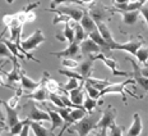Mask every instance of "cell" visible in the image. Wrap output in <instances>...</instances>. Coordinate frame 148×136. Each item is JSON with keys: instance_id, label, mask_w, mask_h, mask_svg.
<instances>
[{"instance_id": "6da1fadb", "label": "cell", "mask_w": 148, "mask_h": 136, "mask_svg": "<svg viewBox=\"0 0 148 136\" xmlns=\"http://www.w3.org/2000/svg\"><path fill=\"white\" fill-rule=\"evenodd\" d=\"M98 121H100V117L89 113V116L83 117L82 119H79L78 122H75L74 125L70 126V130H68V131L77 132L79 136H88L91 134L92 130H95L97 127Z\"/></svg>"}, {"instance_id": "7a4b0ae2", "label": "cell", "mask_w": 148, "mask_h": 136, "mask_svg": "<svg viewBox=\"0 0 148 136\" xmlns=\"http://www.w3.org/2000/svg\"><path fill=\"white\" fill-rule=\"evenodd\" d=\"M24 110H26V118L29 121H36V122H41V121H51L50 114L46 110H40L36 107V104L32 101H28L27 104H24Z\"/></svg>"}, {"instance_id": "3957f363", "label": "cell", "mask_w": 148, "mask_h": 136, "mask_svg": "<svg viewBox=\"0 0 148 136\" xmlns=\"http://www.w3.org/2000/svg\"><path fill=\"white\" fill-rule=\"evenodd\" d=\"M130 83H135V80L134 78H128L126 81L119 82V83H111L110 82L109 85L103 89V90H101V96H103V95H106V94H121L124 104H128V103H126L125 90H128V89H126V86L130 85Z\"/></svg>"}, {"instance_id": "277c9868", "label": "cell", "mask_w": 148, "mask_h": 136, "mask_svg": "<svg viewBox=\"0 0 148 136\" xmlns=\"http://www.w3.org/2000/svg\"><path fill=\"white\" fill-rule=\"evenodd\" d=\"M47 12H54V13H60V14H65L70 19L75 21V22H79L82 19L83 14H84V10L79 7H74V5H60V7H56L54 9H46Z\"/></svg>"}, {"instance_id": "5b68a950", "label": "cell", "mask_w": 148, "mask_h": 136, "mask_svg": "<svg viewBox=\"0 0 148 136\" xmlns=\"http://www.w3.org/2000/svg\"><path fill=\"white\" fill-rule=\"evenodd\" d=\"M45 41H46V37H45L44 32H42L41 30H36L35 32L31 36H28L26 40L21 41V46H22L24 50L29 51V50H33V49H37L40 44H42V42H45Z\"/></svg>"}, {"instance_id": "8992f818", "label": "cell", "mask_w": 148, "mask_h": 136, "mask_svg": "<svg viewBox=\"0 0 148 136\" xmlns=\"http://www.w3.org/2000/svg\"><path fill=\"white\" fill-rule=\"evenodd\" d=\"M144 44V40L142 37H138V39H132L129 40L128 42H124V44H120V42H116L115 46L112 48V50H124V51H128L129 54L134 55L137 54V51L143 46Z\"/></svg>"}, {"instance_id": "52a82bcc", "label": "cell", "mask_w": 148, "mask_h": 136, "mask_svg": "<svg viewBox=\"0 0 148 136\" xmlns=\"http://www.w3.org/2000/svg\"><path fill=\"white\" fill-rule=\"evenodd\" d=\"M115 119H116V109L112 108L111 105H109L102 112V114H101L100 121H98L96 128H100V130L110 128L111 126L115 123Z\"/></svg>"}, {"instance_id": "ba28073f", "label": "cell", "mask_w": 148, "mask_h": 136, "mask_svg": "<svg viewBox=\"0 0 148 136\" xmlns=\"http://www.w3.org/2000/svg\"><path fill=\"white\" fill-rule=\"evenodd\" d=\"M92 58H93L95 60H96V59L102 60L103 63L106 64V67H109V68H110V71L112 72V75H114V76H125V77L132 76L130 73L125 72V71H120V69H119V67H118V62H116L115 59H112V58H109V57H106V55H103V54L92 55Z\"/></svg>"}, {"instance_id": "9c48e42d", "label": "cell", "mask_w": 148, "mask_h": 136, "mask_svg": "<svg viewBox=\"0 0 148 136\" xmlns=\"http://www.w3.org/2000/svg\"><path fill=\"white\" fill-rule=\"evenodd\" d=\"M88 13L92 18L95 19V22H106V19H110L111 15L107 13V10L105 9L103 7H101L100 4H93L89 5V9H88Z\"/></svg>"}, {"instance_id": "30bf717a", "label": "cell", "mask_w": 148, "mask_h": 136, "mask_svg": "<svg viewBox=\"0 0 148 136\" xmlns=\"http://www.w3.org/2000/svg\"><path fill=\"white\" fill-rule=\"evenodd\" d=\"M81 51V44L77 41L72 42L66 46L64 50H60V51H51V55H55L58 58H74L78 55V53Z\"/></svg>"}, {"instance_id": "8fae6325", "label": "cell", "mask_w": 148, "mask_h": 136, "mask_svg": "<svg viewBox=\"0 0 148 136\" xmlns=\"http://www.w3.org/2000/svg\"><path fill=\"white\" fill-rule=\"evenodd\" d=\"M100 50H101L100 46L89 37L83 40V41L81 42V51L84 57H88V55H96V54L100 53Z\"/></svg>"}, {"instance_id": "7c38bea8", "label": "cell", "mask_w": 148, "mask_h": 136, "mask_svg": "<svg viewBox=\"0 0 148 136\" xmlns=\"http://www.w3.org/2000/svg\"><path fill=\"white\" fill-rule=\"evenodd\" d=\"M83 86H84V81H81V85H79L78 87L69 91L70 100H72V103L77 107H83V101H84V98H86Z\"/></svg>"}, {"instance_id": "4fadbf2b", "label": "cell", "mask_w": 148, "mask_h": 136, "mask_svg": "<svg viewBox=\"0 0 148 136\" xmlns=\"http://www.w3.org/2000/svg\"><path fill=\"white\" fill-rule=\"evenodd\" d=\"M93 60L95 59L92 58V55H88V57L83 62H81L79 66L77 67V71L82 75V77L84 78V81L88 78V77H91V73H92V71H93Z\"/></svg>"}, {"instance_id": "5bb4252c", "label": "cell", "mask_w": 148, "mask_h": 136, "mask_svg": "<svg viewBox=\"0 0 148 136\" xmlns=\"http://www.w3.org/2000/svg\"><path fill=\"white\" fill-rule=\"evenodd\" d=\"M42 83H44V77H42L41 80H38V81H33V80H31L29 77L26 75L24 71L21 69V87L26 89V90H29V91H33V90H36L37 87H40Z\"/></svg>"}, {"instance_id": "9a60e30c", "label": "cell", "mask_w": 148, "mask_h": 136, "mask_svg": "<svg viewBox=\"0 0 148 136\" xmlns=\"http://www.w3.org/2000/svg\"><path fill=\"white\" fill-rule=\"evenodd\" d=\"M126 59L130 62L132 66H133V69H134L133 77H134L135 82H137L142 89H144L146 91H148V77H144L143 75H142V73H140V67L138 66V64L135 63L133 59H130V58H126Z\"/></svg>"}, {"instance_id": "2e32d148", "label": "cell", "mask_w": 148, "mask_h": 136, "mask_svg": "<svg viewBox=\"0 0 148 136\" xmlns=\"http://www.w3.org/2000/svg\"><path fill=\"white\" fill-rule=\"evenodd\" d=\"M3 107L5 108V112H7V118H5V122H7L8 127H13L17 122H19V117H18V109L17 108H12L7 104L5 100H1Z\"/></svg>"}, {"instance_id": "e0dca14e", "label": "cell", "mask_w": 148, "mask_h": 136, "mask_svg": "<svg viewBox=\"0 0 148 136\" xmlns=\"http://www.w3.org/2000/svg\"><path fill=\"white\" fill-rule=\"evenodd\" d=\"M142 130H143V123H142V118L139 113L133 114V122H132L130 127H129L126 136H140Z\"/></svg>"}, {"instance_id": "ac0fdd59", "label": "cell", "mask_w": 148, "mask_h": 136, "mask_svg": "<svg viewBox=\"0 0 148 136\" xmlns=\"http://www.w3.org/2000/svg\"><path fill=\"white\" fill-rule=\"evenodd\" d=\"M45 105H46V108H47V112H49V114H50V118H51V128H50V131L54 134V131L56 128H59V127H61V126L64 125V119H63V117L60 116L59 113L56 112L55 109H52V108H50L47 105L46 103H44Z\"/></svg>"}, {"instance_id": "d6986e66", "label": "cell", "mask_w": 148, "mask_h": 136, "mask_svg": "<svg viewBox=\"0 0 148 136\" xmlns=\"http://www.w3.org/2000/svg\"><path fill=\"white\" fill-rule=\"evenodd\" d=\"M116 12H119V13L121 14L123 22H124V24H126V26H134L140 17L139 9H138V10H129V12H121V10H116Z\"/></svg>"}, {"instance_id": "ffe728a7", "label": "cell", "mask_w": 148, "mask_h": 136, "mask_svg": "<svg viewBox=\"0 0 148 136\" xmlns=\"http://www.w3.org/2000/svg\"><path fill=\"white\" fill-rule=\"evenodd\" d=\"M49 95H50V92H49V90L44 86V83H42L40 87H37L36 90L32 91V94L27 95V98L32 99V100H36V101H40V103H45L49 99Z\"/></svg>"}, {"instance_id": "44dd1931", "label": "cell", "mask_w": 148, "mask_h": 136, "mask_svg": "<svg viewBox=\"0 0 148 136\" xmlns=\"http://www.w3.org/2000/svg\"><path fill=\"white\" fill-rule=\"evenodd\" d=\"M97 30L100 31V33L102 35V37L107 41V44L110 45L111 50H112V48L115 46L116 41L114 40L112 33H111V31H110V28H109V26L106 24V22H97Z\"/></svg>"}, {"instance_id": "7402d4cb", "label": "cell", "mask_w": 148, "mask_h": 136, "mask_svg": "<svg viewBox=\"0 0 148 136\" xmlns=\"http://www.w3.org/2000/svg\"><path fill=\"white\" fill-rule=\"evenodd\" d=\"M44 86L49 90V92H54V94H59L61 91H65L64 89L60 87V85L55 80H52L50 75H49V72H44ZM68 92V91H66Z\"/></svg>"}, {"instance_id": "603a6c76", "label": "cell", "mask_w": 148, "mask_h": 136, "mask_svg": "<svg viewBox=\"0 0 148 136\" xmlns=\"http://www.w3.org/2000/svg\"><path fill=\"white\" fill-rule=\"evenodd\" d=\"M79 23L82 24V27L84 28V31L87 33L92 32V31H95V30H97V23L95 22V19L89 15L88 10H84V14H83L82 19L79 21Z\"/></svg>"}, {"instance_id": "cb8c5ba5", "label": "cell", "mask_w": 148, "mask_h": 136, "mask_svg": "<svg viewBox=\"0 0 148 136\" xmlns=\"http://www.w3.org/2000/svg\"><path fill=\"white\" fill-rule=\"evenodd\" d=\"M13 69L10 72H7V78L10 83H15V82H21V67L18 63V58H13Z\"/></svg>"}, {"instance_id": "d4e9b609", "label": "cell", "mask_w": 148, "mask_h": 136, "mask_svg": "<svg viewBox=\"0 0 148 136\" xmlns=\"http://www.w3.org/2000/svg\"><path fill=\"white\" fill-rule=\"evenodd\" d=\"M88 37L93 40V41L96 42V44L100 46V48H102L103 50H106V51H110L111 50L110 45L107 44V41L102 37V35L100 33V31H98V30H95V31H92V32H89L88 33Z\"/></svg>"}, {"instance_id": "484cf974", "label": "cell", "mask_w": 148, "mask_h": 136, "mask_svg": "<svg viewBox=\"0 0 148 136\" xmlns=\"http://www.w3.org/2000/svg\"><path fill=\"white\" fill-rule=\"evenodd\" d=\"M72 26L74 27V32H75V37H74V41H77V42H81L83 41V40H86L88 37V33L84 31V28L82 27V24L79 23V22H75V21H70L69 22Z\"/></svg>"}, {"instance_id": "4316f807", "label": "cell", "mask_w": 148, "mask_h": 136, "mask_svg": "<svg viewBox=\"0 0 148 136\" xmlns=\"http://www.w3.org/2000/svg\"><path fill=\"white\" fill-rule=\"evenodd\" d=\"M142 3L138 1V0H134V1H129L125 3V4H114L115 7V10H121V12H129V10H138L142 7Z\"/></svg>"}, {"instance_id": "83f0119b", "label": "cell", "mask_w": 148, "mask_h": 136, "mask_svg": "<svg viewBox=\"0 0 148 136\" xmlns=\"http://www.w3.org/2000/svg\"><path fill=\"white\" fill-rule=\"evenodd\" d=\"M29 126H31V128H32V131L35 132V136H50V135H54L50 130L44 127L40 122L29 121Z\"/></svg>"}, {"instance_id": "f1b7e54d", "label": "cell", "mask_w": 148, "mask_h": 136, "mask_svg": "<svg viewBox=\"0 0 148 136\" xmlns=\"http://www.w3.org/2000/svg\"><path fill=\"white\" fill-rule=\"evenodd\" d=\"M70 22V21H69ZM69 22L64 23V31H63V36L65 37V40L69 44L74 42V37H75V32H74V27Z\"/></svg>"}, {"instance_id": "f546056e", "label": "cell", "mask_w": 148, "mask_h": 136, "mask_svg": "<svg viewBox=\"0 0 148 136\" xmlns=\"http://www.w3.org/2000/svg\"><path fill=\"white\" fill-rule=\"evenodd\" d=\"M98 107V101L97 99H93L91 98L89 95L86 94V98H84V101H83V108H84L86 110H87L88 113H92L93 112L95 108Z\"/></svg>"}, {"instance_id": "4dcf8cb0", "label": "cell", "mask_w": 148, "mask_h": 136, "mask_svg": "<svg viewBox=\"0 0 148 136\" xmlns=\"http://www.w3.org/2000/svg\"><path fill=\"white\" fill-rule=\"evenodd\" d=\"M84 90L87 92V95H89L91 98L97 99V100L101 98V90L96 89L93 85H91V83L87 82V81H84Z\"/></svg>"}, {"instance_id": "1f68e13d", "label": "cell", "mask_w": 148, "mask_h": 136, "mask_svg": "<svg viewBox=\"0 0 148 136\" xmlns=\"http://www.w3.org/2000/svg\"><path fill=\"white\" fill-rule=\"evenodd\" d=\"M59 73L60 75H64L66 76L68 78H78L79 81H84V78L82 77V75L78 72L77 69H69V68H65V69H59Z\"/></svg>"}, {"instance_id": "d6a6232c", "label": "cell", "mask_w": 148, "mask_h": 136, "mask_svg": "<svg viewBox=\"0 0 148 136\" xmlns=\"http://www.w3.org/2000/svg\"><path fill=\"white\" fill-rule=\"evenodd\" d=\"M86 81L89 82L91 85H93L96 89H98V90H103V89L110 83L109 80H100V78H93V77H88Z\"/></svg>"}, {"instance_id": "836d02e7", "label": "cell", "mask_w": 148, "mask_h": 136, "mask_svg": "<svg viewBox=\"0 0 148 136\" xmlns=\"http://www.w3.org/2000/svg\"><path fill=\"white\" fill-rule=\"evenodd\" d=\"M135 57H137V59L139 63L147 64V62H148V46H142L139 50L137 51Z\"/></svg>"}, {"instance_id": "e575fe53", "label": "cell", "mask_w": 148, "mask_h": 136, "mask_svg": "<svg viewBox=\"0 0 148 136\" xmlns=\"http://www.w3.org/2000/svg\"><path fill=\"white\" fill-rule=\"evenodd\" d=\"M29 119H23V121H19V122H17L15 125L13 126V127H10V135L12 136H18L22 132V130H23V127H24V125H26L27 122H28Z\"/></svg>"}, {"instance_id": "d590c367", "label": "cell", "mask_w": 148, "mask_h": 136, "mask_svg": "<svg viewBox=\"0 0 148 136\" xmlns=\"http://www.w3.org/2000/svg\"><path fill=\"white\" fill-rule=\"evenodd\" d=\"M15 91H17V92H15L14 96L9 98V100L7 101V104H8L9 107H12V108H17L18 107V104H19L21 95H22V89H17Z\"/></svg>"}, {"instance_id": "8d00e7d4", "label": "cell", "mask_w": 148, "mask_h": 136, "mask_svg": "<svg viewBox=\"0 0 148 136\" xmlns=\"http://www.w3.org/2000/svg\"><path fill=\"white\" fill-rule=\"evenodd\" d=\"M61 66L65 67V68H69V69H77V67L79 66V63L74 59V58H63Z\"/></svg>"}, {"instance_id": "74e56055", "label": "cell", "mask_w": 148, "mask_h": 136, "mask_svg": "<svg viewBox=\"0 0 148 136\" xmlns=\"http://www.w3.org/2000/svg\"><path fill=\"white\" fill-rule=\"evenodd\" d=\"M0 57H4V58H8V59H13L14 55L10 53V50H9V48L7 46L3 40H0Z\"/></svg>"}, {"instance_id": "f35d334b", "label": "cell", "mask_w": 148, "mask_h": 136, "mask_svg": "<svg viewBox=\"0 0 148 136\" xmlns=\"http://www.w3.org/2000/svg\"><path fill=\"white\" fill-rule=\"evenodd\" d=\"M49 100H50L51 103L54 104V105H56V107H60V108L65 107V105H64V103H63V100H61V96L59 94L50 92V95H49Z\"/></svg>"}, {"instance_id": "ab89813d", "label": "cell", "mask_w": 148, "mask_h": 136, "mask_svg": "<svg viewBox=\"0 0 148 136\" xmlns=\"http://www.w3.org/2000/svg\"><path fill=\"white\" fill-rule=\"evenodd\" d=\"M79 86V80L78 78H69L68 80V82L64 85V90L69 92L70 90H73V89H77Z\"/></svg>"}, {"instance_id": "60d3db41", "label": "cell", "mask_w": 148, "mask_h": 136, "mask_svg": "<svg viewBox=\"0 0 148 136\" xmlns=\"http://www.w3.org/2000/svg\"><path fill=\"white\" fill-rule=\"evenodd\" d=\"M69 21H72L68 15L65 14H60V13H56V15L54 17V19H52V24H58V23H68Z\"/></svg>"}, {"instance_id": "b9f144b4", "label": "cell", "mask_w": 148, "mask_h": 136, "mask_svg": "<svg viewBox=\"0 0 148 136\" xmlns=\"http://www.w3.org/2000/svg\"><path fill=\"white\" fill-rule=\"evenodd\" d=\"M123 131H124V127H121V126L114 123V125L110 127L109 136H123Z\"/></svg>"}, {"instance_id": "7bdbcfd3", "label": "cell", "mask_w": 148, "mask_h": 136, "mask_svg": "<svg viewBox=\"0 0 148 136\" xmlns=\"http://www.w3.org/2000/svg\"><path fill=\"white\" fill-rule=\"evenodd\" d=\"M7 72H3L0 71V86L1 87H7V89H13V90H17V87H14L13 85H9L7 82Z\"/></svg>"}, {"instance_id": "ee69618b", "label": "cell", "mask_w": 148, "mask_h": 136, "mask_svg": "<svg viewBox=\"0 0 148 136\" xmlns=\"http://www.w3.org/2000/svg\"><path fill=\"white\" fill-rule=\"evenodd\" d=\"M140 12V17L144 19V22H146L147 27H148V4H143L139 9Z\"/></svg>"}, {"instance_id": "f6af8a7d", "label": "cell", "mask_w": 148, "mask_h": 136, "mask_svg": "<svg viewBox=\"0 0 148 136\" xmlns=\"http://www.w3.org/2000/svg\"><path fill=\"white\" fill-rule=\"evenodd\" d=\"M60 4H68V1H66V0H51V3H50V9L56 8L58 5H60Z\"/></svg>"}, {"instance_id": "bcb514c9", "label": "cell", "mask_w": 148, "mask_h": 136, "mask_svg": "<svg viewBox=\"0 0 148 136\" xmlns=\"http://www.w3.org/2000/svg\"><path fill=\"white\" fill-rule=\"evenodd\" d=\"M29 130H31V126H29V121H28L26 125H24L22 132H21L18 136H29Z\"/></svg>"}, {"instance_id": "7dc6e473", "label": "cell", "mask_w": 148, "mask_h": 136, "mask_svg": "<svg viewBox=\"0 0 148 136\" xmlns=\"http://www.w3.org/2000/svg\"><path fill=\"white\" fill-rule=\"evenodd\" d=\"M36 19V13L35 12H29V13L26 14V23L27 22H33Z\"/></svg>"}, {"instance_id": "c3c4849f", "label": "cell", "mask_w": 148, "mask_h": 136, "mask_svg": "<svg viewBox=\"0 0 148 136\" xmlns=\"http://www.w3.org/2000/svg\"><path fill=\"white\" fill-rule=\"evenodd\" d=\"M140 73L144 77H148V64H144V67L140 68Z\"/></svg>"}, {"instance_id": "681fc988", "label": "cell", "mask_w": 148, "mask_h": 136, "mask_svg": "<svg viewBox=\"0 0 148 136\" xmlns=\"http://www.w3.org/2000/svg\"><path fill=\"white\" fill-rule=\"evenodd\" d=\"M79 1L82 3V5H91V4H93L96 0H79Z\"/></svg>"}, {"instance_id": "f907efd6", "label": "cell", "mask_w": 148, "mask_h": 136, "mask_svg": "<svg viewBox=\"0 0 148 136\" xmlns=\"http://www.w3.org/2000/svg\"><path fill=\"white\" fill-rule=\"evenodd\" d=\"M1 105H3V104H1V100H0V121H1V122H4V121H5V118H7V117L4 116V113H3Z\"/></svg>"}, {"instance_id": "816d5d0a", "label": "cell", "mask_w": 148, "mask_h": 136, "mask_svg": "<svg viewBox=\"0 0 148 136\" xmlns=\"http://www.w3.org/2000/svg\"><path fill=\"white\" fill-rule=\"evenodd\" d=\"M114 4H125V3H129L132 0H112Z\"/></svg>"}, {"instance_id": "f5cc1de1", "label": "cell", "mask_w": 148, "mask_h": 136, "mask_svg": "<svg viewBox=\"0 0 148 136\" xmlns=\"http://www.w3.org/2000/svg\"><path fill=\"white\" fill-rule=\"evenodd\" d=\"M68 4H78V5H82V3L79 0H66Z\"/></svg>"}, {"instance_id": "db71d44e", "label": "cell", "mask_w": 148, "mask_h": 136, "mask_svg": "<svg viewBox=\"0 0 148 136\" xmlns=\"http://www.w3.org/2000/svg\"><path fill=\"white\" fill-rule=\"evenodd\" d=\"M101 136H109V134H107V128L101 130Z\"/></svg>"}, {"instance_id": "11a10c76", "label": "cell", "mask_w": 148, "mask_h": 136, "mask_svg": "<svg viewBox=\"0 0 148 136\" xmlns=\"http://www.w3.org/2000/svg\"><path fill=\"white\" fill-rule=\"evenodd\" d=\"M4 130H5V125L1 122V123H0V134H1V132L4 131Z\"/></svg>"}, {"instance_id": "9f6ffc18", "label": "cell", "mask_w": 148, "mask_h": 136, "mask_svg": "<svg viewBox=\"0 0 148 136\" xmlns=\"http://www.w3.org/2000/svg\"><path fill=\"white\" fill-rule=\"evenodd\" d=\"M5 1H7L8 4H13V3L15 1V0H5Z\"/></svg>"}, {"instance_id": "6f0895ef", "label": "cell", "mask_w": 148, "mask_h": 136, "mask_svg": "<svg viewBox=\"0 0 148 136\" xmlns=\"http://www.w3.org/2000/svg\"><path fill=\"white\" fill-rule=\"evenodd\" d=\"M138 1H140V3H142V4H146V3L148 1V0H138Z\"/></svg>"}, {"instance_id": "680465c9", "label": "cell", "mask_w": 148, "mask_h": 136, "mask_svg": "<svg viewBox=\"0 0 148 136\" xmlns=\"http://www.w3.org/2000/svg\"><path fill=\"white\" fill-rule=\"evenodd\" d=\"M4 66H7V63H5V64H1V66H0V71L3 69V67H4Z\"/></svg>"}, {"instance_id": "91938a15", "label": "cell", "mask_w": 148, "mask_h": 136, "mask_svg": "<svg viewBox=\"0 0 148 136\" xmlns=\"http://www.w3.org/2000/svg\"><path fill=\"white\" fill-rule=\"evenodd\" d=\"M96 136H101V134H97V135H96Z\"/></svg>"}]
</instances>
